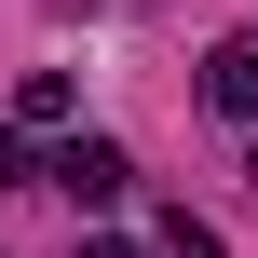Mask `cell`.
I'll list each match as a JSON object with an SVG mask.
<instances>
[{
	"label": "cell",
	"instance_id": "obj_1",
	"mask_svg": "<svg viewBox=\"0 0 258 258\" xmlns=\"http://www.w3.org/2000/svg\"><path fill=\"white\" fill-rule=\"evenodd\" d=\"M122 177H136V163H122L109 136H68V150H54V190H68V204H122Z\"/></svg>",
	"mask_w": 258,
	"mask_h": 258
},
{
	"label": "cell",
	"instance_id": "obj_2",
	"mask_svg": "<svg viewBox=\"0 0 258 258\" xmlns=\"http://www.w3.org/2000/svg\"><path fill=\"white\" fill-rule=\"evenodd\" d=\"M204 109L218 122H258V41H218L204 54Z\"/></svg>",
	"mask_w": 258,
	"mask_h": 258
},
{
	"label": "cell",
	"instance_id": "obj_3",
	"mask_svg": "<svg viewBox=\"0 0 258 258\" xmlns=\"http://www.w3.org/2000/svg\"><path fill=\"white\" fill-rule=\"evenodd\" d=\"M163 258H231V245H218L204 218H163Z\"/></svg>",
	"mask_w": 258,
	"mask_h": 258
},
{
	"label": "cell",
	"instance_id": "obj_4",
	"mask_svg": "<svg viewBox=\"0 0 258 258\" xmlns=\"http://www.w3.org/2000/svg\"><path fill=\"white\" fill-rule=\"evenodd\" d=\"M82 258H150V245H122V231H95V245H82Z\"/></svg>",
	"mask_w": 258,
	"mask_h": 258
}]
</instances>
